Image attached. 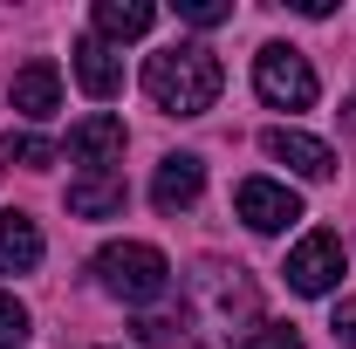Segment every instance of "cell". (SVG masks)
<instances>
[{
  "label": "cell",
  "instance_id": "obj_4",
  "mask_svg": "<svg viewBox=\"0 0 356 349\" xmlns=\"http://www.w3.org/2000/svg\"><path fill=\"white\" fill-rule=\"evenodd\" d=\"M233 213L247 219L254 233H288V226L302 219V192H295V185H281V178H240Z\"/></svg>",
  "mask_w": 356,
  "mask_h": 349
},
{
  "label": "cell",
  "instance_id": "obj_3",
  "mask_svg": "<svg viewBox=\"0 0 356 349\" xmlns=\"http://www.w3.org/2000/svg\"><path fill=\"white\" fill-rule=\"evenodd\" d=\"M254 89H261V103H274V110H309L315 96H322L309 55L288 48V42H267L261 55H254Z\"/></svg>",
  "mask_w": 356,
  "mask_h": 349
},
{
  "label": "cell",
  "instance_id": "obj_1",
  "mask_svg": "<svg viewBox=\"0 0 356 349\" xmlns=\"http://www.w3.org/2000/svg\"><path fill=\"white\" fill-rule=\"evenodd\" d=\"M220 83H226V69H220V55L206 42H172V48H158V55L144 62V96H151L165 117H199V110H213V103H220Z\"/></svg>",
  "mask_w": 356,
  "mask_h": 349
},
{
  "label": "cell",
  "instance_id": "obj_20",
  "mask_svg": "<svg viewBox=\"0 0 356 349\" xmlns=\"http://www.w3.org/2000/svg\"><path fill=\"white\" fill-rule=\"evenodd\" d=\"M343 124H350V131H356V96H350V103H343Z\"/></svg>",
  "mask_w": 356,
  "mask_h": 349
},
{
  "label": "cell",
  "instance_id": "obj_14",
  "mask_svg": "<svg viewBox=\"0 0 356 349\" xmlns=\"http://www.w3.org/2000/svg\"><path fill=\"white\" fill-rule=\"evenodd\" d=\"M0 165H21V172H42V165H55V144L35 131H7L0 137Z\"/></svg>",
  "mask_w": 356,
  "mask_h": 349
},
{
  "label": "cell",
  "instance_id": "obj_2",
  "mask_svg": "<svg viewBox=\"0 0 356 349\" xmlns=\"http://www.w3.org/2000/svg\"><path fill=\"white\" fill-rule=\"evenodd\" d=\"M96 281L117 295V302H158L165 288H172V261L158 254V247H144V240H110L103 254H96Z\"/></svg>",
  "mask_w": 356,
  "mask_h": 349
},
{
  "label": "cell",
  "instance_id": "obj_13",
  "mask_svg": "<svg viewBox=\"0 0 356 349\" xmlns=\"http://www.w3.org/2000/svg\"><path fill=\"white\" fill-rule=\"evenodd\" d=\"M124 199H131V192H124L117 172L110 178H76V185H69V213L76 219H110V213H124Z\"/></svg>",
  "mask_w": 356,
  "mask_h": 349
},
{
  "label": "cell",
  "instance_id": "obj_5",
  "mask_svg": "<svg viewBox=\"0 0 356 349\" xmlns=\"http://www.w3.org/2000/svg\"><path fill=\"white\" fill-rule=\"evenodd\" d=\"M69 158L83 165V178H110L124 165V117H110V110L83 117V124L69 131Z\"/></svg>",
  "mask_w": 356,
  "mask_h": 349
},
{
  "label": "cell",
  "instance_id": "obj_17",
  "mask_svg": "<svg viewBox=\"0 0 356 349\" xmlns=\"http://www.w3.org/2000/svg\"><path fill=\"white\" fill-rule=\"evenodd\" d=\"M240 349H302V336H295L288 322H261V329H254Z\"/></svg>",
  "mask_w": 356,
  "mask_h": 349
},
{
  "label": "cell",
  "instance_id": "obj_18",
  "mask_svg": "<svg viewBox=\"0 0 356 349\" xmlns=\"http://www.w3.org/2000/svg\"><path fill=\"white\" fill-rule=\"evenodd\" d=\"M329 329H336V343H356V302H336Z\"/></svg>",
  "mask_w": 356,
  "mask_h": 349
},
{
  "label": "cell",
  "instance_id": "obj_15",
  "mask_svg": "<svg viewBox=\"0 0 356 349\" xmlns=\"http://www.w3.org/2000/svg\"><path fill=\"white\" fill-rule=\"evenodd\" d=\"M178 21H192V28H220V21H233V7H226V0H178Z\"/></svg>",
  "mask_w": 356,
  "mask_h": 349
},
{
  "label": "cell",
  "instance_id": "obj_7",
  "mask_svg": "<svg viewBox=\"0 0 356 349\" xmlns=\"http://www.w3.org/2000/svg\"><path fill=\"white\" fill-rule=\"evenodd\" d=\"M199 192H206V165L192 158V151H172L158 178H151V206L158 213H185V206H199Z\"/></svg>",
  "mask_w": 356,
  "mask_h": 349
},
{
  "label": "cell",
  "instance_id": "obj_6",
  "mask_svg": "<svg viewBox=\"0 0 356 349\" xmlns=\"http://www.w3.org/2000/svg\"><path fill=\"white\" fill-rule=\"evenodd\" d=\"M343 281V240L336 233H309L295 254H288V288L295 295H329Z\"/></svg>",
  "mask_w": 356,
  "mask_h": 349
},
{
  "label": "cell",
  "instance_id": "obj_9",
  "mask_svg": "<svg viewBox=\"0 0 356 349\" xmlns=\"http://www.w3.org/2000/svg\"><path fill=\"white\" fill-rule=\"evenodd\" d=\"M69 62H76V83H83V96H89V103H110V96L124 89V62H117V48H110V42H96V35H83Z\"/></svg>",
  "mask_w": 356,
  "mask_h": 349
},
{
  "label": "cell",
  "instance_id": "obj_19",
  "mask_svg": "<svg viewBox=\"0 0 356 349\" xmlns=\"http://www.w3.org/2000/svg\"><path fill=\"white\" fill-rule=\"evenodd\" d=\"M172 329H178V322H165V315H144V322H137V343H172Z\"/></svg>",
  "mask_w": 356,
  "mask_h": 349
},
{
  "label": "cell",
  "instance_id": "obj_12",
  "mask_svg": "<svg viewBox=\"0 0 356 349\" xmlns=\"http://www.w3.org/2000/svg\"><path fill=\"white\" fill-rule=\"evenodd\" d=\"M96 42H137V35H151V21H158V7L151 0H96Z\"/></svg>",
  "mask_w": 356,
  "mask_h": 349
},
{
  "label": "cell",
  "instance_id": "obj_10",
  "mask_svg": "<svg viewBox=\"0 0 356 349\" xmlns=\"http://www.w3.org/2000/svg\"><path fill=\"white\" fill-rule=\"evenodd\" d=\"M7 96H14V110L21 117H55L62 110V69L55 62H28V69H14V83H7Z\"/></svg>",
  "mask_w": 356,
  "mask_h": 349
},
{
  "label": "cell",
  "instance_id": "obj_16",
  "mask_svg": "<svg viewBox=\"0 0 356 349\" xmlns=\"http://www.w3.org/2000/svg\"><path fill=\"white\" fill-rule=\"evenodd\" d=\"M28 343V308L14 302V295H0V349Z\"/></svg>",
  "mask_w": 356,
  "mask_h": 349
},
{
  "label": "cell",
  "instance_id": "obj_8",
  "mask_svg": "<svg viewBox=\"0 0 356 349\" xmlns=\"http://www.w3.org/2000/svg\"><path fill=\"white\" fill-rule=\"evenodd\" d=\"M261 144H267V158L288 165L295 178H336V151L322 137H309V131H267Z\"/></svg>",
  "mask_w": 356,
  "mask_h": 349
},
{
  "label": "cell",
  "instance_id": "obj_11",
  "mask_svg": "<svg viewBox=\"0 0 356 349\" xmlns=\"http://www.w3.org/2000/svg\"><path fill=\"white\" fill-rule=\"evenodd\" d=\"M28 267H42V226L28 213H0V274H28Z\"/></svg>",
  "mask_w": 356,
  "mask_h": 349
}]
</instances>
